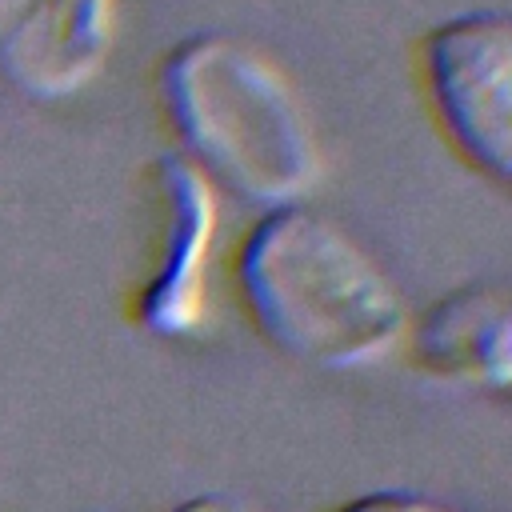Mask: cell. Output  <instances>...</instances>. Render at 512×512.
<instances>
[{
	"instance_id": "2",
	"label": "cell",
	"mask_w": 512,
	"mask_h": 512,
	"mask_svg": "<svg viewBox=\"0 0 512 512\" xmlns=\"http://www.w3.org/2000/svg\"><path fill=\"white\" fill-rule=\"evenodd\" d=\"M160 104L188 156L220 196L256 212L304 204L324 180L320 124L260 44L236 32H192L160 60Z\"/></svg>"
},
{
	"instance_id": "4",
	"label": "cell",
	"mask_w": 512,
	"mask_h": 512,
	"mask_svg": "<svg viewBox=\"0 0 512 512\" xmlns=\"http://www.w3.org/2000/svg\"><path fill=\"white\" fill-rule=\"evenodd\" d=\"M156 196V260L136 292L132 316L160 340H192L212 316L220 260V188L180 152H164L148 168Z\"/></svg>"
},
{
	"instance_id": "6",
	"label": "cell",
	"mask_w": 512,
	"mask_h": 512,
	"mask_svg": "<svg viewBox=\"0 0 512 512\" xmlns=\"http://www.w3.org/2000/svg\"><path fill=\"white\" fill-rule=\"evenodd\" d=\"M408 360L452 388L512 392V284L476 280L412 312Z\"/></svg>"
},
{
	"instance_id": "8",
	"label": "cell",
	"mask_w": 512,
	"mask_h": 512,
	"mask_svg": "<svg viewBox=\"0 0 512 512\" xmlns=\"http://www.w3.org/2000/svg\"><path fill=\"white\" fill-rule=\"evenodd\" d=\"M172 512H260V508L240 496H228V492H200V496L176 504Z\"/></svg>"
},
{
	"instance_id": "1",
	"label": "cell",
	"mask_w": 512,
	"mask_h": 512,
	"mask_svg": "<svg viewBox=\"0 0 512 512\" xmlns=\"http://www.w3.org/2000/svg\"><path fill=\"white\" fill-rule=\"evenodd\" d=\"M232 288L280 356L320 372L388 364L412 324L392 272L312 200L256 212L232 252Z\"/></svg>"
},
{
	"instance_id": "7",
	"label": "cell",
	"mask_w": 512,
	"mask_h": 512,
	"mask_svg": "<svg viewBox=\"0 0 512 512\" xmlns=\"http://www.w3.org/2000/svg\"><path fill=\"white\" fill-rule=\"evenodd\" d=\"M332 512H452V508L412 488H372V492H360L336 504Z\"/></svg>"
},
{
	"instance_id": "5",
	"label": "cell",
	"mask_w": 512,
	"mask_h": 512,
	"mask_svg": "<svg viewBox=\"0 0 512 512\" xmlns=\"http://www.w3.org/2000/svg\"><path fill=\"white\" fill-rule=\"evenodd\" d=\"M116 44V0H0V72L36 100L88 88Z\"/></svg>"
},
{
	"instance_id": "3",
	"label": "cell",
	"mask_w": 512,
	"mask_h": 512,
	"mask_svg": "<svg viewBox=\"0 0 512 512\" xmlns=\"http://www.w3.org/2000/svg\"><path fill=\"white\" fill-rule=\"evenodd\" d=\"M416 80L444 144L472 172L512 188V12L436 20L420 36Z\"/></svg>"
}]
</instances>
